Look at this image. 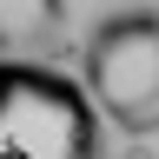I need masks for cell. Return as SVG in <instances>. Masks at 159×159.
I'll list each match as a JSON object with an SVG mask.
<instances>
[{"label": "cell", "mask_w": 159, "mask_h": 159, "mask_svg": "<svg viewBox=\"0 0 159 159\" xmlns=\"http://www.w3.org/2000/svg\"><path fill=\"white\" fill-rule=\"evenodd\" d=\"M86 99L126 139L159 133V13L152 7L106 13L86 33Z\"/></svg>", "instance_id": "2"}, {"label": "cell", "mask_w": 159, "mask_h": 159, "mask_svg": "<svg viewBox=\"0 0 159 159\" xmlns=\"http://www.w3.org/2000/svg\"><path fill=\"white\" fill-rule=\"evenodd\" d=\"M0 159H99L86 86L33 60H0Z\"/></svg>", "instance_id": "1"}, {"label": "cell", "mask_w": 159, "mask_h": 159, "mask_svg": "<svg viewBox=\"0 0 159 159\" xmlns=\"http://www.w3.org/2000/svg\"><path fill=\"white\" fill-rule=\"evenodd\" d=\"M66 7L60 0H0V60H33L60 40Z\"/></svg>", "instance_id": "3"}]
</instances>
